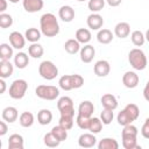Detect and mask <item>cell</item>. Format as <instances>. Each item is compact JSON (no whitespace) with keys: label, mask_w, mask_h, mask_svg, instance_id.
Segmentation results:
<instances>
[{"label":"cell","mask_w":149,"mask_h":149,"mask_svg":"<svg viewBox=\"0 0 149 149\" xmlns=\"http://www.w3.org/2000/svg\"><path fill=\"white\" fill-rule=\"evenodd\" d=\"M40 30L47 37H54L59 33V23L52 13H44L40 19Z\"/></svg>","instance_id":"1"},{"label":"cell","mask_w":149,"mask_h":149,"mask_svg":"<svg viewBox=\"0 0 149 149\" xmlns=\"http://www.w3.org/2000/svg\"><path fill=\"white\" fill-rule=\"evenodd\" d=\"M128 62L132 65V68L137 71L144 70L148 65L146 54L140 48H134L128 52Z\"/></svg>","instance_id":"2"},{"label":"cell","mask_w":149,"mask_h":149,"mask_svg":"<svg viewBox=\"0 0 149 149\" xmlns=\"http://www.w3.org/2000/svg\"><path fill=\"white\" fill-rule=\"evenodd\" d=\"M35 94L43 100H56L59 95V88L52 85H38L35 88Z\"/></svg>","instance_id":"3"},{"label":"cell","mask_w":149,"mask_h":149,"mask_svg":"<svg viewBox=\"0 0 149 149\" xmlns=\"http://www.w3.org/2000/svg\"><path fill=\"white\" fill-rule=\"evenodd\" d=\"M28 90V83L24 79H15L9 86V97L12 99L19 100L26 95Z\"/></svg>","instance_id":"4"},{"label":"cell","mask_w":149,"mask_h":149,"mask_svg":"<svg viewBox=\"0 0 149 149\" xmlns=\"http://www.w3.org/2000/svg\"><path fill=\"white\" fill-rule=\"evenodd\" d=\"M40 76L45 80H52L58 76V68L51 61H43L38 66Z\"/></svg>","instance_id":"5"},{"label":"cell","mask_w":149,"mask_h":149,"mask_svg":"<svg viewBox=\"0 0 149 149\" xmlns=\"http://www.w3.org/2000/svg\"><path fill=\"white\" fill-rule=\"evenodd\" d=\"M57 108L61 113V115H68V116H74V106L73 100L70 97H61L57 101Z\"/></svg>","instance_id":"6"},{"label":"cell","mask_w":149,"mask_h":149,"mask_svg":"<svg viewBox=\"0 0 149 149\" xmlns=\"http://www.w3.org/2000/svg\"><path fill=\"white\" fill-rule=\"evenodd\" d=\"M9 44L14 48V49H17V50H21L22 48H24L26 45V37L24 35H22L21 33L19 31H12L9 34Z\"/></svg>","instance_id":"7"},{"label":"cell","mask_w":149,"mask_h":149,"mask_svg":"<svg viewBox=\"0 0 149 149\" xmlns=\"http://www.w3.org/2000/svg\"><path fill=\"white\" fill-rule=\"evenodd\" d=\"M79 56H80V61L83 63H91L95 56V49L93 45L91 44H84V47L80 48L79 51Z\"/></svg>","instance_id":"8"},{"label":"cell","mask_w":149,"mask_h":149,"mask_svg":"<svg viewBox=\"0 0 149 149\" xmlns=\"http://www.w3.org/2000/svg\"><path fill=\"white\" fill-rule=\"evenodd\" d=\"M139 81H140L139 74L134 71H127L122 76V84L127 88H135L139 85Z\"/></svg>","instance_id":"9"},{"label":"cell","mask_w":149,"mask_h":149,"mask_svg":"<svg viewBox=\"0 0 149 149\" xmlns=\"http://www.w3.org/2000/svg\"><path fill=\"white\" fill-rule=\"evenodd\" d=\"M86 23H87V27L91 30H100L102 24H104V19H102V16L100 14L92 13V14H90L87 16Z\"/></svg>","instance_id":"10"},{"label":"cell","mask_w":149,"mask_h":149,"mask_svg":"<svg viewBox=\"0 0 149 149\" xmlns=\"http://www.w3.org/2000/svg\"><path fill=\"white\" fill-rule=\"evenodd\" d=\"M97 143V137H95V134L93 133H84L79 136L78 139V144L79 147L81 148H92L94 147Z\"/></svg>","instance_id":"11"},{"label":"cell","mask_w":149,"mask_h":149,"mask_svg":"<svg viewBox=\"0 0 149 149\" xmlns=\"http://www.w3.org/2000/svg\"><path fill=\"white\" fill-rule=\"evenodd\" d=\"M93 71L98 77H106L111 71V65L107 61L100 59V61L95 62V64L93 66Z\"/></svg>","instance_id":"12"},{"label":"cell","mask_w":149,"mask_h":149,"mask_svg":"<svg viewBox=\"0 0 149 149\" xmlns=\"http://www.w3.org/2000/svg\"><path fill=\"white\" fill-rule=\"evenodd\" d=\"M22 6H23V9L26 12L36 13V12H40L43 8L44 2H43V0H23Z\"/></svg>","instance_id":"13"},{"label":"cell","mask_w":149,"mask_h":149,"mask_svg":"<svg viewBox=\"0 0 149 149\" xmlns=\"http://www.w3.org/2000/svg\"><path fill=\"white\" fill-rule=\"evenodd\" d=\"M1 116H2V120H5L6 122L13 123V122H15V121L17 120V118H19V112H17V109H16L15 107H13V106H7V107H5V108L2 109Z\"/></svg>","instance_id":"14"},{"label":"cell","mask_w":149,"mask_h":149,"mask_svg":"<svg viewBox=\"0 0 149 149\" xmlns=\"http://www.w3.org/2000/svg\"><path fill=\"white\" fill-rule=\"evenodd\" d=\"M101 101V105L104 108L106 109H111V111H114L118 107V99L115 98V95H113L112 93H106L101 97L100 99Z\"/></svg>","instance_id":"15"},{"label":"cell","mask_w":149,"mask_h":149,"mask_svg":"<svg viewBox=\"0 0 149 149\" xmlns=\"http://www.w3.org/2000/svg\"><path fill=\"white\" fill-rule=\"evenodd\" d=\"M58 16L64 22H71L74 19V9L69 5H64L59 8Z\"/></svg>","instance_id":"16"},{"label":"cell","mask_w":149,"mask_h":149,"mask_svg":"<svg viewBox=\"0 0 149 149\" xmlns=\"http://www.w3.org/2000/svg\"><path fill=\"white\" fill-rule=\"evenodd\" d=\"M130 34V24L128 22H119L114 27V35L119 38H126Z\"/></svg>","instance_id":"17"},{"label":"cell","mask_w":149,"mask_h":149,"mask_svg":"<svg viewBox=\"0 0 149 149\" xmlns=\"http://www.w3.org/2000/svg\"><path fill=\"white\" fill-rule=\"evenodd\" d=\"M93 112H94V105L90 100H84L79 104V107H78V114L79 115L91 118Z\"/></svg>","instance_id":"18"},{"label":"cell","mask_w":149,"mask_h":149,"mask_svg":"<svg viewBox=\"0 0 149 149\" xmlns=\"http://www.w3.org/2000/svg\"><path fill=\"white\" fill-rule=\"evenodd\" d=\"M80 44H88V42L92 38L91 31L87 28H79L76 31V37H74Z\"/></svg>","instance_id":"19"},{"label":"cell","mask_w":149,"mask_h":149,"mask_svg":"<svg viewBox=\"0 0 149 149\" xmlns=\"http://www.w3.org/2000/svg\"><path fill=\"white\" fill-rule=\"evenodd\" d=\"M113 38H114V34L109 29L104 28V29L98 30L97 40H98L99 43H101V44H108V43H111L113 41Z\"/></svg>","instance_id":"20"},{"label":"cell","mask_w":149,"mask_h":149,"mask_svg":"<svg viewBox=\"0 0 149 149\" xmlns=\"http://www.w3.org/2000/svg\"><path fill=\"white\" fill-rule=\"evenodd\" d=\"M24 142L20 134H12L8 139V149H23Z\"/></svg>","instance_id":"21"},{"label":"cell","mask_w":149,"mask_h":149,"mask_svg":"<svg viewBox=\"0 0 149 149\" xmlns=\"http://www.w3.org/2000/svg\"><path fill=\"white\" fill-rule=\"evenodd\" d=\"M14 65L9 61H1L0 62V78H8L13 74Z\"/></svg>","instance_id":"22"},{"label":"cell","mask_w":149,"mask_h":149,"mask_svg":"<svg viewBox=\"0 0 149 149\" xmlns=\"http://www.w3.org/2000/svg\"><path fill=\"white\" fill-rule=\"evenodd\" d=\"M28 64H29V56L26 52L20 51L14 56V65L17 69H24L27 68Z\"/></svg>","instance_id":"23"},{"label":"cell","mask_w":149,"mask_h":149,"mask_svg":"<svg viewBox=\"0 0 149 149\" xmlns=\"http://www.w3.org/2000/svg\"><path fill=\"white\" fill-rule=\"evenodd\" d=\"M137 134H139V130L137 128L129 123L127 126H123V129L121 132V139L122 140H126V139H137Z\"/></svg>","instance_id":"24"},{"label":"cell","mask_w":149,"mask_h":149,"mask_svg":"<svg viewBox=\"0 0 149 149\" xmlns=\"http://www.w3.org/2000/svg\"><path fill=\"white\" fill-rule=\"evenodd\" d=\"M52 120V113L50 109L43 108L37 113V122L42 126H47L51 122Z\"/></svg>","instance_id":"25"},{"label":"cell","mask_w":149,"mask_h":149,"mask_svg":"<svg viewBox=\"0 0 149 149\" xmlns=\"http://www.w3.org/2000/svg\"><path fill=\"white\" fill-rule=\"evenodd\" d=\"M64 49L68 54L74 55L80 51V43L76 38H70L64 43Z\"/></svg>","instance_id":"26"},{"label":"cell","mask_w":149,"mask_h":149,"mask_svg":"<svg viewBox=\"0 0 149 149\" xmlns=\"http://www.w3.org/2000/svg\"><path fill=\"white\" fill-rule=\"evenodd\" d=\"M41 35H42V31L38 30L37 28H28L24 33V37L28 42L30 43H36L40 41L41 38Z\"/></svg>","instance_id":"27"},{"label":"cell","mask_w":149,"mask_h":149,"mask_svg":"<svg viewBox=\"0 0 149 149\" xmlns=\"http://www.w3.org/2000/svg\"><path fill=\"white\" fill-rule=\"evenodd\" d=\"M34 121H35V118H34V114L30 113V112H23L20 114L19 116V122L22 127L24 128H28V127H31L34 125Z\"/></svg>","instance_id":"28"},{"label":"cell","mask_w":149,"mask_h":149,"mask_svg":"<svg viewBox=\"0 0 149 149\" xmlns=\"http://www.w3.org/2000/svg\"><path fill=\"white\" fill-rule=\"evenodd\" d=\"M118 148H119V143L113 137H105L100 140L98 143V149H118Z\"/></svg>","instance_id":"29"},{"label":"cell","mask_w":149,"mask_h":149,"mask_svg":"<svg viewBox=\"0 0 149 149\" xmlns=\"http://www.w3.org/2000/svg\"><path fill=\"white\" fill-rule=\"evenodd\" d=\"M44 54V49L40 43H31L28 47V55L33 58H41Z\"/></svg>","instance_id":"30"},{"label":"cell","mask_w":149,"mask_h":149,"mask_svg":"<svg viewBox=\"0 0 149 149\" xmlns=\"http://www.w3.org/2000/svg\"><path fill=\"white\" fill-rule=\"evenodd\" d=\"M13 47L7 43L0 44V59L1 61H9L13 57Z\"/></svg>","instance_id":"31"},{"label":"cell","mask_w":149,"mask_h":149,"mask_svg":"<svg viewBox=\"0 0 149 149\" xmlns=\"http://www.w3.org/2000/svg\"><path fill=\"white\" fill-rule=\"evenodd\" d=\"M58 85L62 90L64 91H71L73 90V84H72V74H64L59 78Z\"/></svg>","instance_id":"32"},{"label":"cell","mask_w":149,"mask_h":149,"mask_svg":"<svg viewBox=\"0 0 149 149\" xmlns=\"http://www.w3.org/2000/svg\"><path fill=\"white\" fill-rule=\"evenodd\" d=\"M130 40L135 47H142L146 42V36L141 30H134L130 34Z\"/></svg>","instance_id":"33"},{"label":"cell","mask_w":149,"mask_h":149,"mask_svg":"<svg viewBox=\"0 0 149 149\" xmlns=\"http://www.w3.org/2000/svg\"><path fill=\"white\" fill-rule=\"evenodd\" d=\"M102 125L104 123H102V121L99 118H92L91 116L90 125H88V129L87 130H90L93 134H99L101 132V129H102Z\"/></svg>","instance_id":"34"},{"label":"cell","mask_w":149,"mask_h":149,"mask_svg":"<svg viewBox=\"0 0 149 149\" xmlns=\"http://www.w3.org/2000/svg\"><path fill=\"white\" fill-rule=\"evenodd\" d=\"M51 133L56 136L57 140H59L61 142L65 141L68 139V129L63 128L61 125H57V126H54L52 129H51Z\"/></svg>","instance_id":"35"},{"label":"cell","mask_w":149,"mask_h":149,"mask_svg":"<svg viewBox=\"0 0 149 149\" xmlns=\"http://www.w3.org/2000/svg\"><path fill=\"white\" fill-rule=\"evenodd\" d=\"M123 109L127 112V114L129 115V118H130L133 121L137 120V118L140 116V108H139V106L135 105V104H128V105H126V107H125Z\"/></svg>","instance_id":"36"},{"label":"cell","mask_w":149,"mask_h":149,"mask_svg":"<svg viewBox=\"0 0 149 149\" xmlns=\"http://www.w3.org/2000/svg\"><path fill=\"white\" fill-rule=\"evenodd\" d=\"M43 142H44V144H45L47 147H49V148H56V147H58L59 143H61V141L57 140L56 136H55L51 132H50V133H47V134L44 135Z\"/></svg>","instance_id":"37"},{"label":"cell","mask_w":149,"mask_h":149,"mask_svg":"<svg viewBox=\"0 0 149 149\" xmlns=\"http://www.w3.org/2000/svg\"><path fill=\"white\" fill-rule=\"evenodd\" d=\"M106 0H88L87 7L92 13H98L104 9Z\"/></svg>","instance_id":"38"},{"label":"cell","mask_w":149,"mask_h":149,"mask_svg":"<svg viewBox=\"0 0 149 149\" xmlns=\"http://www.w3.org/2000/svg\"><path fill=\"white\" fill-rule=\"evenodd\" d=\"M74 123V116H68V115H61L58 125H61L65 129H71Z\"/></svg>","instance_id":"39"},{"label":"cell","mask_w":149,"mask_h":149,"mask_svg":"<svg viewBox=\"0 0 149 149\" xmlns=\"http://www.w3.org/2000/svg\"><path fill=\"white\" fill-rule=\"evenodd\" d=\"M116 121H118V123L120 125V126H127V125H129V123H132L133 122V120L129 118V115L127 114V112L125 111V109H122L121 112H119V114L116 115Z\"/></svg>","instance_id":"40"},{"label":"cell","mask_w":149,"mask_h":149,"mask_svg":"<svg viewBox=\"0 0 149 149\" xmlns=\"http://www.w3.org/2000/svg\"><path fill=\"white\" fill-rule=\"evenodd\" d=\"M12 24H13L12 15L7 13H1L0 14V27L2 29H6V28H9Z\"/></svg>","instance_id":"41"},{"label":"cell","mask_w":149,"mask_h":149,"mask_svg":"<svg viewBox=\"0 0 149 149\" xmlns=\"http://www.w3.org/2000/svg\"><path fill=\"white\" fill-rule=\"evenodd\" d=\"M113 118H114V114H113V111L111 109L104 108V111L100 114V120L102 121L104 125H109L113 121Z\"/></svg>","instance_id":"42"},{"label":"cell","mask_w":149,"mask_h":149,"mask_svg":"<svg viewBox=\"0 0 149 149\" xmlns=\"http://www.w3.org/2000/svg\"><path fill=\"white\" fill-rule=\"evenodd\" d=\"M90 119H91V118H86V116H83V115H79V114H78L77 118H76V123H77V126H78L80 129L86 130V129H88Z\"/></svg>","instance_id":"43"},{"label":"cell","mask_w":149,"mask_h":149,"mask_svg":"<svg viewBox=\"0 0 149 149\" xmlns=\"http://www.w3.org/2000/svg\"><path fill=\"white\" fill-rule=\"evenodd\" d=\"M72 84H73V88H80L84 85V78L80 74H72Z\"/></svg>","instance_id":"44"},{"label":"cell","mask_w":149,"mask_h":149,"mask_svg":"<svg viewBox=\"0 0 149 149\" xmlns=\"http://www.w3.org/2000/svg\"><path fill=\"white\" fill-rule=\"evenodd\" d=\"M141 134L144 139L149 140V118L146 119L144 123L142 125V128H141Z\"/></svg>","instance_id":"45"},{"label":"cell","mask_w":149,"mask_h":149,"mask_svg":"<svg viewBox=\"0 0 149 149\" xmlns=\"http://www.w3.org/2000/svg\"><path fill=\"white\" fill-rule=\"evenodd\" d=\"M7 130H8V126H7V122L5 120L0 121V136H3L7 134Z\"/></svg>","instance_id":"46"},{"label":"cell","mask_w":149,"mask_h":149,"mask_svg":"<svg viewBox=\"0 0 149 149\" xmlns=\"http://www.w3.org/2000/svg\"><path fill=\"white\" fill-rule=\"evenodd\" d=\"M143 97H144V99L149 102V80L147 81V84H146V86H144V88H143Z\"/></svg>","instance_id":"47"},{"label":"cell","mask_w":149,"mask_h":149,"mask_svg":"<svg viewBox=\"0 0 149 149\" xmlns=\"http://www.w3.org/2000/svg\"><path fill=\"white\" fill-rule=\"evenodd\" d=\"M106 2H107L108 6H111V7H118V6L121 5L122 0H106Z\"/></svg>","instance_id":"48"},{"label":"cell","mask_w":149,"mask_h":149,"mask_svg":"<svg viewBox=\"0 0 149 149\" xmlns=\"http://www.w3.org/2000/svg\"><path fill=\"white\" fill-rule=\"evenodd\" d=\"M6 9H7V1L6 0H0V12L5 13Z\"/></svg>","instance_id":"49"},{"label":"cell","mask_w":149,"mask_h":149,"mask_svg":"<svg viewBox=\"0 0 149 149\" xmlns=\"http://www.w3.org/2000/svg\"><path fill=\"white\" fill-rule=\"evenodd\" d=\"M0 86H1L0 93L2 94V93H5V91H6V81H5V79H3V78H1V79H0Z\"/></svg>","instance_id":"50"},{"label":"cell","mask_w":149,"mask_h":149,"mask_svg":"<svg viewBox=\"0 0 149 149\" xmlns=\"http://www.w3.org/2000/svg\"><path fill=\"white\" fill-rule=\"evenodd\" d=\"M144 36H146V41H148V42H149V29H147V31H146Z\"/></svg>","instance_id":"51"},{"label":"cell","mask_w":149,"mask_h":149,"mask_svg":"<svg viewBox=\"0 0 149 149\" xmlns=\"http://www.w3.org/2000/svg\"><path fill=\"white\" fill-rule=\"evenodd\" d=\"M9 2H12V3H16V2H19L20 0H8Z\"/></svg>","instance_id":"52"},{"label":"cell","mask_w":149,"mask_h":149,"mask_svg":"<svg viewBox=\"0 0 149 149\" xmlns=\"http://www.w3.org/2000/svg\"><path fill=\"white\" fill-rule=\"evenodd\" d=\"M77 1H79V2H83V1H86V0H77Z\"/></svg>","instance_id":"53"}]
</instances>
